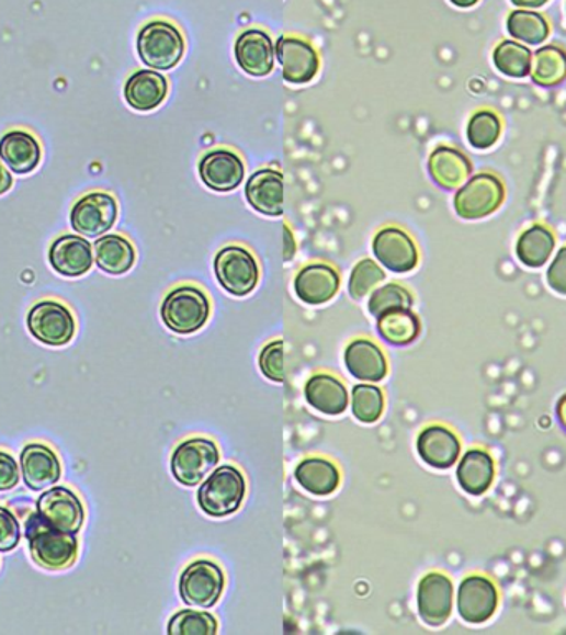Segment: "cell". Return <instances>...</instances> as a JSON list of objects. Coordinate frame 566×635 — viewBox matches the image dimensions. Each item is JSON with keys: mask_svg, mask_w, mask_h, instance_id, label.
I'll use <instances>...</instances> for the list:
<instances>
[{"mask_svg": "<svg viewBox=\"0 0 566 635\" xmlns=\"http://www.w3.org/2000/svg\"><path fill=\"white\" fill-rule=\"evenodd\" d=\"M29 549L32 559L48 571H60L73 565L78 555L75 535L60 532L42 520L41 514L27 521Z\"/></svg>", "mask_w": 566, "mask_h": 635, "instance_id": "obj_1", "label": "cell"}, {"mask_svg": "<svg viewBox=\"0 0 566 635\" xmlns=\"http://www.w3.org/2000/svg\"><path fill=\"white\" fill-rule=\"evenodd\" d=\"M211 303L196 286H178L168 293L161 305L162 324L178 334H193L210 320Z\"/></svg>", "mask_w": 566, "mask_h": 635, "instance_id": "obj_2", "label": "cell"}, {"mask_svg": "<svg viewBox=\"0 0 566 635\" xmlns=\"http://www.w3.org/2000/svg\"><path fill=\"white\" fill-rule=\"evenodd\" d=\"M246 478L239 468L233 465L223 467L207 475L197 490V503L201 510L211 518H226L236 513L246 498Z\"/></svg>", "mask_w": 566, "mask_h": 635, "instance_id": "obj_3", "label": "cell"}, {"mask_svg": "<svg viewBox=\"0 0 566 635\" xmlns=\"http://www.w3.org/2000/svg\"><path fill=\"white\" fill-rule=\"evenodd\" d=\"M138 55L151 70L166 71L174 68L184 55V37L171 22L151 21L139 31Z\"/></svg>", "mask_w": 566, "mask_h": 635, "instance_id": "obj_4", "label": "cell"}, {"mask_svg": "<svg viewBox=\"0 0 566 635\" xmlns=\"http://www.w3.org/2000/svg\"><path fill=\"white\" fill-rule=\"evenodd\" d=\"M506 199L503 182L493 172H479L459 188L454 197L457 216L465 220L489 217Z\"/></svg>", "mask_w": 566, "mask_h": 635, "instance_id": "obj_5", "label": "cell"}, {"mask_svg": "<svg viewBox=\"0 0 566 635\" xmlns=\"http://www.w3.org/2000/svg\"><path fill=\"white\" fill-rule=\"evenodd\" d=\"M217 464H219V449L211 439H189L172 452V477L184 487H196Z\"/></svg>", "mask_w": 566, "mask_h": 635, "instance_id": "obj_6", "label": "cell"}, {"mask_svg": "<svg viewBox=\"0 0 566 635\" xmlns=\"http://www.w3.org/2000/svg\"><path fill=\"white\" fill-rule=\"evenodd\" d=\"M217 282L234 296H246L259 283V263L256 257L240 246L224 247L214 259Z\"/></svg>", "mask_w": 566, "mask_h": 635, "instance_id": "obj_7", "label": "cell"}, {"mask_svg": "<svg viewBox=\"0 0 566 635\" xmlns=\"http://www.w3.org/2000/svg\"><path fill=\"white\" fill-rule=\"evenodd\" d=\"M224 571L216 563L200 559L191 563L179 579V594L182 601L193 608L210 609L217 604L223 596Z\"/></svg>", "mask_w": 566, "mask_h": 635, "instance_id": "obj_8", "label": "cell"}, {"mask_svg": "<svg viewBox=\"0 0 566 635\" xmlns=\"http://www.w3.org/2000/svg\"><path fill=\"white\" fill-rule=\"evenodd\" d=\"M32 337L47 347H65L75 337V318L67 306L52 299L32 306L27 316Z\"/></svg>", "mask_w": 566, "mask_h": 635, "instance_id": "obj_9", "label": "cell"}, {"mask_svg": "<svg viewBox=\"0 0 566 635\" xmlns=\"http://www.w3.org/2000/svg\"><path fill=\"white\" fill-rule=\"evenodd\" d=\"M118 204L112 194L90 192L75 202L70 212V224L75 233L83 237H102L115 226Z\"/></svg>", "mask_w": 566, "mask_h": 635, "instance_id": "obj_10", "label": "cell"}, {"mask_svg": "<svg viewBox=\"0 0 566 635\" xmlns=\"http://www.w3.org/2000/svg\"><path fill=\"white\" fill-rule=\"evenodd\" d=\"M500 594L496 582L483 575H471L457 591V612L467 624H484L499 609Z\"/></svg>", "mask_w": 566, "mask_h": 635, "instance_id": "obj_11", "label": "cell"}, {"mask_svg": "<svg viewBox=\"0 0 566 635\" xmlns=\"http://www.w3.org/2000/svg\"><path fill=\"white\" fill-rule=\"evenodd\" d=\"M37 511L42 520L60 532L78 535L84 521L80 498L67 487H55L41 495Z\"/></svg>", "mask_w": 566, "mask_h": 635, "instance_id": "obj_12", "label": "cell"}, {"mask_svg": "<svg viewBox=\"0 0 566 635\" xmlns=\"http://www.w3.org/2000/svg\"><path fill=\"white\" fill-rule=\"evenodd\" d=\"M275 57L282 67L283 80L304 84L317 77L320 57L304 38L280 37L275 44Z\"/></svg>", "mask_w": 566, "mask_h": 635, "instance_id": "obj_13", "label": "cell"}, {"mask_svg": "<svg viewBox=\"0 0 566 635\" xmlns=\"http://www.w3.org/2000/svg\"><path fill=\"white\" fill-rule=\"evenodd\" d=\"M373 253L377 262L395 273L411 272L419 262L415 240L398 227H385L374 236Z\"/></svg>", "mask_w": 566, "mask_h": 635, "instance_id": "obj_14", "label": "cell"}, {"mask_svg": "<svg viewBox=\"0 0 566 635\" xmlns=\"http://www.w3.org/2000/svg\"><path fill=\"white\" fill-rule=\"evenodd\" d=\"M454 586L442 572H429L418 586V612L432 627L445 624L452 614Z\"/></svg>", "mask_w": 566, "mask_h": 635, "instance_id": "obj_15", "label": "cell"}, {"mask_svg": "<svg viewBox=\"0 0 566 635\" xmlns=\"http://www.w3.org/2000/svg\"><path fill=\"white\" fill-rule=\"evenodd\" d=\"M200 175L211 191L230 192L242 184L246 166L230 149H214L201 159Z\"/></svg>", "mask_w": 566, "mask_h": 635, "instance_id": "obj_16", "label": "cell"}, {"mask_svg": "<svg viewBox=\"0 0 566 635\" xmlns=\"http://www.w3.org/2000/svg\"><path fill=\"white\" fill-rule=\"evenodd\" d=\"M246 199L250 207L263 216H282L285 208V179L282 172L260 169L250 175L246 185Z\"/></svg>", "mask_w": 566, "mask_h": 635, "instance_id": "obj_17", "label": "cell"}, {"mask_svg": "<svg viewBox=\"0 0 566 635\" xmlns=\"http://www.w3.org/2000/svg\"><path fill=\"white\" fill-rule=\"evenodd\" d=\"M416 449H418L419 457L429 467L448 470L452 465L457 464L462 447L461 441L451 429L434 423L419 434Z\"/></svg>", "mask_w": 566, "mask_h": 635, "instance_id": "obj_18", "label": "cell"}, {"mask_svg": "<svg viewBox=\"0 0 566 635\" xmlns=\"http://www.w3.org/2000/svg\"><path fill=\"white\" fill-rule=\"evenodd\" d=\"M236 60L250 77H267L275 64L272 38L260 29L242 32L236 41Z\"/></svg>", "mask_w": 566, "mask_h": 635, "instance_id": "obj_19", "label": "cell"}, {"mask_svg": "<svg viewBox=\"0 0 566 635\" xmlns=\"http://www.w3.org/2000/svg\"><path fill=\"white\" fill-rule=\"evenodd\" d=\"M340 275L327 263H312L295 276L294 288L298 299L305 305H325L335 298L340 290Z\"/></svg>", "mask_w": 566, "mask_h": 635, "instance_id": "obj_20", "label": "cell"}, {"mask_svg": "<svg viewBox=\"0 0 566 635\" xmlns=\"http://www.w3.org/2000/svg\"><path fill=\"white\" fill-rule=\"evenodd\" d=\"M48 260L58 275L78 279L90 272L94 257L87 239L65 234L52 243Z\"/></svg>", "mask_w": 566, "mask_h": 635, "instance_id": "obj_21", "label": "cell"}, {"mask_svg": "<svg viewBox=\"0 0 566 635\" xmlns=\"http://www.w3.org/2000/svg\"><path fill=\"white\" fill-rule=\"evenodd\" d=\"M22 478L31 490L50 488L61 477V465L57 455L47 445L29 444L21 454Z\"/></svg>", "mask_w": 566, "mask_h": 635, "instance_id": "obj_22", "label": "cell"}, {"mask_svg": "<svg viewBox=\"0 0 566 635\" xmlns=\"http://www.w3.org/2000/svg\"><path fill=\"white\" fill-rule=\"evenodd\" d=\"M459 487L472 497H479L493 487L496 478V462L484 449H471L462 455L457 472Z\"/></svg>", "mask_w": 566, "mask_h": 635, "instance_id": "obj_23", "label": "cell"}, {"mask_svg": "<svg viewBox=\"0 0 566 635\" xmlns=\"http://www.w3.org/2000/svg\"><path fill=\"white\" fill-rule=\"evenodd\" d=\"M344 364L351 376L363 383H380L388 374L385 353L370 340H356L348 344Z\"/></svg>", "mask_w": 566, "mask_h": 635, "instance_id": "obj_24", "label": "cell"}, {"mask_svg": "<svg viewBox=\"0 0 566 635\" xmlns=\"http://www.w3.org/2000/svg\"><path fill=\"white\" fill-rule=\"evenodd\" d=\"M429 175L439 188L454 191L465 184L472 174L467 156L451 146H439L429 156Z\"/></svg>", "mask_w": 566, "mask_h": 635, "instance_id": "obj_25", "label": "cell"}, {"mask_svg": "<svg viewBox=\"0 0 566 635\" xmlns=\"http://www.w3.org/2000/svg\"><path fill=\"white\" fill-rule=\"evenodd\" d=\"M0 159L15 174H31L41 165L42 148L34 135L14 129L0 139Z\"/></svg>", "mask_w": 566, "mask_h": 635, "instance_id": "obj_26", "label": "cell"}, {"mask_svg": "<svg viewBox=\"0 0 566 635\" xmlns=\"http://www.w3.org/2000/svg\"><path fill=\"white\" fill-rule=\"evenodd\" d=\"M168 97V80L159 71L138 70L125 84V100L136 112H151Z\"/></svg>", "mask_w": 566, "mask_h": 635, "instance_id": "obj_27", "label": "cell"}, {"mask_svg": "<svg viewBox=\"0 0 566 635\" xmlns=\"http://www.w3.org/2000/svg\"><path fill=\"white\" fill-rule=\"evenodd\" d=\"M305 397L315 410L327 416H340L348 409L350 402L344 384L330 374L310 377L305 386Z\"/></svg>", "mask_w": 566, "mask_h": 635, "instance_id": "obj_28", "label": "cell"}, {"mask_svg": "<svg viewBox=\"0 0 566 635\" xmlns=\"http://www.w3.org/2000/svg\"><path fill=\"white\" fill-rule=\"evenodd\" d=\"M556 239L552 229L543 224H533L520 234L517 240V259L529 269H540L546 265L552 253L555 252Z\"/></svg>", "mask_w": 566, "mask_h": 635, "instance_id": "obj_29", "label": "cell"}, {"mask_svg": "<svg viewBox=\"0 0 566 635\" xmlns=\"http://www.w3.org/2000/svg\"><path fill=\"white\" fill-rule=\"evenodd\" d=\"M94 260L100 270L110 275H123L135 265L136 252L128 239L122 236H103L94 242Z\"/></svg>", "mask_w": 566, "mask_h": 635, "instance_id": "obj_30", "label": "cell"}, {"mask_svg": "<svg viewBox=\"0 0 566 635\" xmlns=\"http://www.w3.org/2000/svg\"><path fill=\"white\" fill-rule=\"evenodd\" d=\"M377 333L393 347H408L418 340L421 321L411 308L393 309L376 318Z\"/></svg>", "mask_w": 566, "mask_h": 635, "instance_id": "obj_31", "label": "cell"}, {"mask_svg": "<svg viewBox=\"0 0 566 635\" xmlns=\"http://www.w3.org/2000/svg\"><path fill=\"white\" fill-rule=\"evenodd\" d=\"M295 480L304 490L325 497V495L333 494L340 485V470L337 465L325 458H305L297 465Z\"/></svg>", "mask_w": 566, "mask_h": 635, "instance_id": "obj_32", "label": "cell"}, {"mask_svg": "<svg viewBox=\"0 0 566 635\" xmlns=\"http://www.w3.org/2000/svg\"><path fill=\"white\" fill-rule=\"evenodd\" d=\"M533 81L540 87L552 88L566 80V52L558 45H545L533 54Z\"/></svg>", "mask_w": 566, "mask_h": 635, "instance_id": "obj_33", "label": "cell"}, {"mask_svg": "<svg viewBox=\"0 0 566 635\" xmlns=\"http://www.w3.org/2000/svg\"><path fill=\"white\" fill-rule=\"evenodd\" d=\"M507 31L513 41L540 45L548 38L550 24L545 15L529 11V9H519V11L510 12L507 18Z\"/></svg>", "mask_w": 566, "mask_h": 635, "instance_id": "obj_34", "label": "cell"}, {"mask_svg": "<svg viewBox=\"0 0 566 635\" xmlns=\"http://www.w3.org/2000/svg\"><path fill=\"white\" fill-rule=\"evenodd\" d=\"M494 65L509 78H527L532 71L533 54L517 41H502L494 50Z\"/></svg>", "mask_w": 566, "mask_h": 635, "instance_id": "obj_35", "label": "cell"}, {"mask_svg": "<svg viewBox=\"0 0 566 635\" xmlns=\"http://www.w3.org/2000/svg\"><path fill=\"white\" fill-rule=\"evenodd\" d=\"M500 136H502V120L493 110H480L468 120L467 141L472 148H493Z\"/></svg>", "mask_w": 566, "mask_h": 635, "instance_id": "obj_36", "label": "cell"}, {"mask_svg": "<svg viewBox=\"0 0 566 635\" xmlns=\"http://www.w3.org/2000/svg\"><path fill=\"white\" fill-rule=\"evenodd\" d=\"M385 410V396L374 384H358L351 393V412L363 423H374Z\"/></svg>", "mask_w": 566, "mask_h": 635, "instance_id": "obj_37", "label": "cell"}, {"mask_svg": "<svg viewBox=\"0 0 566 635\" xmlns=\"http://www.w3.org/2000/svg\"><path fill=\"white\" fill-rule=\"evenodd\" d=\"M168 632L171 635H214L217 632V621L210 612L185 609L172 615Z\"/></svg>", "mask_w": 566, "mask_h": 635, "instance_id": "obj_38", "label": "cell"}, {"mask_svg": "<svg viewBox=\"0 0 566 635\" xmlns=\"http://www.w3.org/2000/svg\"><path fill=\"white\" fill-rule=\"evenodd\" d=\"M411 293L398 283H388L382 288L374 290L371 293L370 302H367V309L374 318H380L393 309L411 308Z\"/></svg>", "mask_w": 566, "mask_h": 635, "instance_id": "obj_39", "label": "cell"}, {"mask_svg": "<svg viewBox=\"0 0 566 635\" xmlns=\"http://www.w3.org/2000/svg\"><path fill=\"white\" fill-rule=\"evenodd\" d=\"M386 273L383 272L382 267L377 265L373 260L364 259L354 265L353 272L348 282V292L351 298L361 299L373 292L380 283L385 282Z\"/></svg>", "mask_w": 566, "mask_h": 635, "instance_id": "obj_40", "label": "cell"}, {"mask_svg": "<svg viewBox=\"0 0 566 635\" xmlns=\"http://www.w3.org/2000/svg\"><path fill=\"white\" fill-rule=\"evenodd\" d=\"M260 371L267 379L273 383H283L287 376V364H285V347L282 341H273L263 348L259 358Z\"/></svg>", "mask_w": 566, "mask_h": 635, "instance_id": "obj_41", "label": "cell"}, {"mask_svg": "<svg viewBox=\"0 0 566 635\" xmlns=\"http://www.w3.org/2000/svg\"><path fill=\"white\" fill-rule=\"evenodd\" d=\"M21 542V524L5 507H0V552H12Z\"/></svg>", "mask_w": 566, "mask_h": 635, "instance_id": "obj_42", "label": "cell"}, {"mask_svg": "<svg viewBox=\"0 0 566 635\" xmlns=\"http://www.w3.org/2000/svg\"><path fill=\"white\" fill-rule=\"evenodd\" d=\"M546 283L553 292L566 296V246L556 252L555 259L550 263Z\"/></svg>", "mask_w": 566, "mask_h": 635, "instance_id": "obj_43", "label": "cell"}, {"mask_svg": "<svg viewBox=\"0 0 566 635\" xmlns=\"http://www.w3.org/2000/svg\"><path fill=\"white\" fill-rule=\"evenodd\" d=\"M19 465L12 455L8 452L0 451V491H9L18 487L19 484Z\"/></svg>", "mask_w": 566, "mask_h": 635, "instance_id": "obj_44", "label": "cell"}, {"mask_svg": "<svg viewBox=\"0 0 566 635\" xmlns=\"http://www.w3.org/2000/svg\"><path fill=\"white\" fill-rule=\"evenodd\" d=\"M12 182L14 181H12L11 172L5 169L4 162L0 159V195L11 191Z\"/></svg>", "mask_w": 566, "mask_h": 635, "instance_id": "obj_45", "label": "cell"}, {"mask_svg": "<svg viewBox=\"0 0 566 635\" xmlns=\"http://www.w3.org/2000/svg\"><path fill=\"white\" fill-rule=\"evenodd\" d=\"M516 8L520 9H540L548 2V0H510Z\"/></svg>", "mask_w": 566, "mask_h": 635, "instance_id": "obj_46", "label": "cell"}, {"mask_svg": "<svg viewBox=\"0 0 566 635\" xmlns=\"http://www.w3.org/2000/svg\"><path fill=\"white\" fill-rule=\"evenodd\" d=\"M556 416H558L562 428L566 431V394H563V396L559 397L558 404H556Z\"/></svg>", "mask_w": 566, "mask_h": 635, "instance_id": "obj_47", "label": "cell"}, {"mask_svg": "<svg viewBox=\"0 0 566 635\" xmlns=\"http://www.w3.org/2000/svg\"><path fill=\"white\" fill-rule=\"evenodd\" d=\"M449 2H451L452 5H455V8L468 9L474 8L479 0H449Z\"/></svg>", "mask_w": 566, "mask_h": 635, "instance_id": "obj_48", "label": "cell"}]
</instances>
